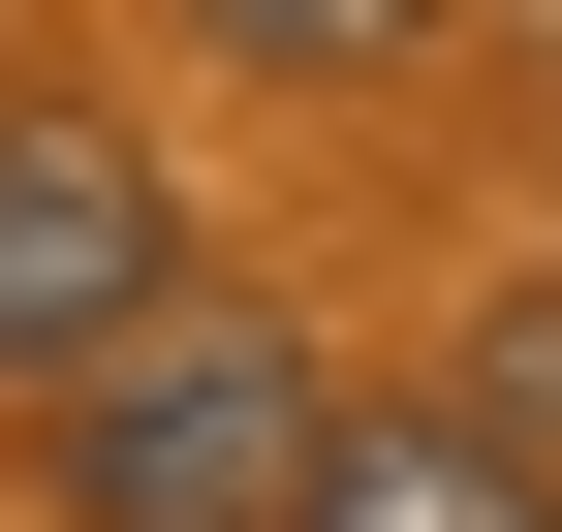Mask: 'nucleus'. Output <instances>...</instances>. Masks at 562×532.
I'll use <instances>...</instances> for the list:
<instances>
[{
  "instance_id": "1",
  "label": "nucleus",
  "mask_w": 562,
  "mask_h": 532,
  "mask_svg": "<svg viewBox=\"0 0 562 532\" xmlns=\"http://www.w3.org/2000/svg\"><path fill=\"white\" fill-rule=\"evenodd\" d=\"M63 439V532H313V470H344V376L281 345L250 282H188L157 345L94 376V408H32Z\"/></svg>"
},
{
  "instance_id": "2",
  "label": "nucleus",
  "mask_w": 562,
  "mask_h": 532,
  "mask_svg": "<svg viewBox=\"0 0 562 532\" xmlns=\"http://www.w3.org/2000/svg\"><path fill=\"white\" fill-rule=\"evenodd\" d=\"M157 313H188L157 125H125V95H0V408H94Z\"/></svg>"
},
{
  "instance_id": "3",
  "label": "nucleus",
  "mask_w": 562,
  "mask_h": 532,
  "mask_svg": "<svg viewBox=\"0 0 562 532\" xmlns=\"http://www.w3.org/2000/svg\"><path fill=\"white\" fill-rule=\"evenodd\" d=\"M313 532H562V470L501 408H344V470H313Z\"/></svg>"
},
{
  "instance_id": "4",
  "label": "nucleus",
  "mask_w": 562,
  "mask_h": 532,
  "mask_svg": "<svg viewBox=\"0 0 562 532\" xmlns=\"http://www.w3.org/2000/svg\"><path fill=\"white\" fill-rule=\"evenodd\" d=\"M188 32H220V63H313V95H344V63H406L438 0H188Z\"/></svg>"
},
{
  "instance_id": "5",
  "label": "nucleus",
  "mask_w": 562,
  "mask_h": 532,
  "mask_svg": "<svg viewBox=\"0 0 562 532\" xmlns=\"http://www.w3.org/2000/svg\"><path fill=\"white\" fill-rule=\"evenodd\" d=\"M469 408H501V439H531V470H562V282L501 313V345H469Z\"/></svg>"
}]
</instances>
